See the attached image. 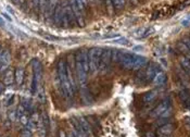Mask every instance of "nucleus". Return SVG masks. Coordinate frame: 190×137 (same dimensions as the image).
<instances>
[{
  "mask_svg": "<svg viewBox=\"0 0 190 137\" xmlns=\"http://www.w3.org/2000/svg\"><path fill=\"white\" fill-rule=\"evenodd\" d=\"M168 109H170V103L166 102V101H164V102H162V103H160V105H159L156 109H153L152 112L150 113V115L152 117H161V115H162L163 113L165 112L166 110H168Z\"/></svg>",
  "mask_w": 190,
  "mask_h": 137,
  "instance_id": "f257e3e1",
  "label": "nucleus"
},
{
  "mask_svg": "<svg viewBox=\"0 0 190 137\" xmlns=\"http://www.w3.org/2000/svg\"><path fill=\"white\" fill-rule=\"evenodd\" d=\"M173 131H174V125L170 124V123H166V124H163L159 127L158 134L160 136H167V135L172 134Z\"/></svg>",
  "mask_w": 190,
  "mask_h": 137,
  "instance_id": "f03ea898",
  "label": "nucleus"
},
{
  "mask_svg": "<svg viewBox=\"0 0 190 137\" xmlns=\"http://www.w3.org/2000/svg\"><path fill=\"white\" fill-rule=\"evenodd\" d=\"M179 97H180V99H181V101L184 102V105L186 106V108L190 111V92L189 90H186V89L181 90V92H179Z\"/></svg>",
  "mask_w": 190,
  "mask_h": 137,
  "instance_id": "7ed1b4c3",
  "label": "nucleus"
},
{
  "mask_svg": "<svg viewBox=\"0 0 190 137\" xmlns=\"http://www.w3.org/2000/svg\"><path fill=\"white\" fill-rule=\"evenodd\" d=\"M100 55H101V51L99 49H92L91 51H90V60H91V67L92 69H95L96 67V64L98 63V60H99V57H100Z\"/></svg>",
  "mask_w": 190,
  "mask_h": 137,
  "instance_id": "20e7f679",
  "label": "nucleus"
},
{
  "mask_svg": "<svg viewBox=\"0 0 190 137\" xmlns=\"http://www.w3.org/2000/svg\"><path fill=\"white\" fill-rule=\"evenodd\" d=\"M156 73H158V67L156 64H151L148 67V70H147V80H153V78L156 75Z\"/></svg>",
  "mask_w": 190,
  "mask_h": 137,
  "instance_id": "39448f33",
  "label": "nucleus"
},
{
  "mask_svg": "<svg viewBox=\"0 0 190 137\" xmlns=\"http://www.w3.org/2000/svg\"><path fill=\"white\" fill-rule=\"evenodd\" d=\"M165 80H166L165 74L163 72H158L156 76L153 78V83L156 85H162L163 83L165 82Z\"/></svg>",
  "mask_w": 190,
  "mask_h": 137,
  "instance_id": "423d86ee",
  "label": "nucleus"
},
{
  "mask_svg": "<svg viewBox=\"0 0 190 137\" xmlns=\"http://www.w3.org/2000/svg\"><path fill=\"white\" fill-rule=\"evenodd\" d=\"M79 125H81V130L84 131L86 134H89L90 133V126H89L87 120L84 119V117H79Z\"/></svg>",
  "mask_w": 190,
  "mask_h": 137,
  "instance_id": "0eeeda50",
  "label": "nucleus"
},
{
  "mask_svg": "<svg viewBox=\"0 0 190 137\" xmlns=\"http://www.w3.org/2000/svg\"><path fill=\"white\" fill-rule=\"evenodd\" d=\"M156 95H158V92H156V90L149 92H147V94H145V95H143L142 100H143V101H145V102H149V101H151V100L154 99V98L156 97Z\"/></svg>",
  "mask_w": 190,
  "mask_h": 137,
  "instance_id": "6e6552de",
  "label": "nucleus"
},
{
  "mask_svg": "<svg viewBox=\"0 0 190 137\" xmlns=\"http://www.w3.org/2000/svg\"><path fill=\"white\" fill-rule=\"evenodd\" d=\"M180 63H181V65H183L184 70L190 74V60L187 59V58H181Z\"/></svg>",
  "mask_w": 190,
  "mask_h": 137,
  "instance_id": "1a4fd4ad",
  "label": "nucleus"
},
{
  "mask_svg": "<svg viewBox=\"0 0 190 137\" xmlns=\"http://www.w3.org/2000/svg\"><path fill=\"white\" fill-rule=\"evenodd\" d=\"M26 128L28 131H30V132H34V131H36V125H35V123L33 122V121H28L26 124Z\"/></svg>",
  "mask_w": 190,
  "mask_h": 137,
  "instance_id": "9d476101",
  "label": "nucleus"
},
{
  "mask_svg": "<svg viewBox=\"0 0 190 137\" xmlns=\"http://www.w3.org/2000/svg\"><path fill=\"white\" fill-rule=\"evenodd\" d=\"M20 137H33V135H32V132H30V131H28L26 128V130L21 131Z\"/></svg>",
  "mask_w": 190,
  "mask_h": 137,
  "instance_id": "9b49d317",
  "label": "nucleus"
},
{
  "mask_svg": "<svg viewBox=\"0 0 190 137\" xmlns=\"http://www.w3.org/2000/svg\"><path fill=\"white\" fill-rule=\"evenodd\" d=\"M22 78H23V72L22 71H17L16 72V80H17V83H21L22 82Z\"/></svg>",
  "mask_w": 190,
  "mask_h": 137,
  "instance_id": "f8f14e48",
  "label": "nucleus"
},
{
  "mask_svg": "<svg viewBox=\"0 0 190 137\" xmlns=\"http://www.w3.org/2000/svg\"><path fill=\"white\" fill-rule=\"evenodd\" d=\"M21 122H22V124H24V125H26L27 124V122H28V120H27V117H21Z\"/></svg>",
  "mask_w": 190,
  "mask_h": 137,
  "instance_id": "ddd939ff",
  "label": "nucleus"
},
{
  "mask_svg": "<svg viewBox=\"0 0 190 137\" xmlns=\"http://www.w3.org/2000/svg\"><path fill=\"white\" fill-rule=\"evenodd\" d=\"M59 137H66V135H65V133L63 132V131H60V132H59Z\"/></svg>",
  "mask_w": 190,
  "mask_h": 137,
  "instance_id": "4468645a",
  "label": "nucleus"
},
{
  "mask_svg": "<svg viewBox=\"0 0 190 137\" xmlns=\"http://www.w3.org/2000/svg\"><path fill=\"white\" fill-rule=\"evenodd\" d=\"M186 124L190 127V117H186Z\"/></svg>",
  "mask_w": 190,
  "mask_h": 137,
  "instance_id": "2eb2a0df",
  "label": "nucleus"
},
{
  "mask_svg": "<svg viewBox=\"0 0 190 137\" xmlns=\"http://www.w3.org/2000/svg\"><path fill=\"white\" fill-rule=\"evenodd\" d=\"M147 137H154V134H152V133H148V134H147Z\"/></svg>",
  "mask_w": 190,
  "mask_h": 137,
  "instance_id": "dca6fc26",
  "label": "nucleus"
},
{
  "mask_svg": "<svg viewBox=\"0 0 190 137\" xmlns=\"http://www.w3.org/2000/svg\"><path fill=\"white\" fill-rule=\"evenodd\" d=\"M159 137H167V136H159Z\"/></svg>",
  "mask_w": 190,
  "mask_h": 137,
  "instance_id": "f3484780",
  "label": "nucleus"
}]
</instances>
